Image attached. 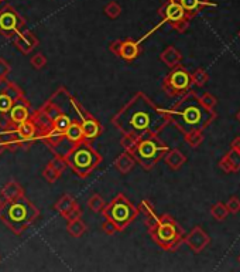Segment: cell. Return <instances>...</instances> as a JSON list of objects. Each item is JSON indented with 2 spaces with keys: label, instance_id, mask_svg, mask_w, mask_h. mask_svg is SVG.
Returning <instances> with one entry per match:
<instances>
[{
  "label": "cell",
  "instance_id": "18",
  "mask_svg": "<svg viewBox=\"0 0 240 272\" xmlns=\"http://www.w3.org/2000/svg\"><path fill=\"white\" fill-rule=\"evenodd\" d=\"M13 43H14L16 48H17L20 53L27 55V54L31 53L35 47L38 45V38H37V35L33 31L27 30L26 27H24L13 38Z\"/></svg>",
  "mask_w": 240,
  "mask_h": 272
},
{
  "label": "cell",
  "instance_id": "45",
  "mask_svg": "<svg viewBox=\"0 0 240 272\" xmlns=\"http://www.w3.org/2000/svg\"><path fill=\"white\" fill-rule=\"evenodd\" d=\"M238 260H239V263H240V255H239V258H238Z\"/></svg>",
  "mask_w": 240,
  "mask_h": 272
},
{
  "label": "cell",
  "instance_id": "3",
  "mask_svg": "<svg viewBox=\"0 0 240 272\" xmlns=\"http://www.w3.org/2000/svg\"><path fill=\"white\" fill-rule=\"evenodd\" d=\"M167 114L170 118V123L178 128L182 133L192 129L205 131L216 119V112L208 111L201 104L199 95L191 89L180 97V99L167 111Z\"/></svg>",
  "mask_w": 240,
  "mask_h": 272
},
{
  "label": "cell",
  "instance_id": "29",
  "mask_svg": "<svg viewBox=\"0 0 240 272\" xmlns=\"http://www.w3.org/2000/svg\"><path fill=\"white\" fill-rule=\"evenodd\" d=\"M191 78H192V85L202 88L209 81V75L204 68H197L194 72H191Z\"/></svg>",
  "mask_w": 240,
  "mask_h": 272
},
{
  "label": "cell",
  "instance_id": "35",
  "mask_svg": "<svg viewBox=\"0 0 240 272\" xmlns=\"http://www.w3.org/2000/svg\"><path fill=\"white\" fill-rule=\"evenodd\" d=\"M30 64L34 70H43L44 67L47 65V57L43 53H37L31 57Z\"/></svg>",
  "mask_w": 240,
  "mask_h": 272
},
{
  "label": "cell",
  "instance_id": "43",
  "mask_svg": "<svg viewBox=\"0 0 240 272\" xmlns=\"http://www.w3.org/2000/svg\"><path fill=\"white\" fill-rule=\"evenodd\" d=\"M1 204H3V200H1V197H0V207H1Z\"/></svg>",
  "mask_w": 240,
  "mask_h": 272
},
{
  "label": "cell",
  "instance_id": "9",
  "mask_svg": "<svg viewBox=\"0 0 240 272\" xmlns=\"http://www.w3.org/2000/svg\"><path fill=\"white\" fill-rule=\"evenodd\" d=\"M0 135L6 143V149L10 152H17L18 149L28 150V148L37 141L38 129L35 123L31 119H28L14 128L3 129Z\"/></svg>",
  "mask_w": 240,
  "mask_h": 272
},
{
  "label": "cell",
  "instance_id": "39",
  "mask_svg": "<svg viewBox=\"0 0 240 272\" xmlns=\"http://www.w3.org/2000/svg\"><path fill=\"white\" fill-rule=\"evenodd\" d=\"M102 231L103 233H106V234H109V236L115 234V233H118V230H116V227H115V224L111 223L109 220H105V221H103Z\"/></svg>",
  "mask_w": 240,
  "mask_h": 272
},
{
  "label": "cell",
  "instance_id": "28",
  "mask_svg": "<svg viewBox=\"0 0 240 272\" xmlns=\"http://www.w3.org/2000/svg\"><path fill=\"white\" fill-rule=\"evenodd\" d=\"M211 216L214 217L216 221H223L229 216V210L226 207V204L222 202L215 203L214 206L211 207Z\"/></svg>",
  "mask_w": 240,
  "mask_h": 272
},
{
  "label": "cell",
  "instance_id": "27",
  "mask_svg": "<svg viewBox=\"0 0 240 272\" xmlns=\"http://www.w3.org/2000/svg\"><path fill=\"white\" fill-rule=\"evenodd\" d=\"M184 139L188 143L192 149H197L199 148V145L204 142V131L201 129H192L184 133Z\"/></svg>",
  "mask_w": 240,
  "mask_h": 272
},
{
  "label": "cell",
  "instance_id": "14",
  "mask_svg": "<svg viewBox=\"0 0 240 272\" xmlns=\"http://www.w3.org/2000/svg\"><path fill=\"white\" fill-rule=\"evenodd\" d=\"M112 54H115L116 57L121 58L123 61L131 62L137 60L141 54V45L140 41H134L131 38H126V40H116L111 44L109 47Z\"/></svg>",
  "mask_w": 240,
  "mask_h": 272
},
{
  "label": "cell",
  "instance_id": "25",
  "mask_svg": "<svg viewBox=\"0 0 240 272\" xmlns=\"http://www.w3.org/2000/svg\"><path fill=\"white\" fill-rule=\"evenodd\" d=\"M138 211H141L143 214H144V223H146L147 229H151L153 226H154L155 223L158 221V214L155 213L154 206L151 204V202H148V200H141V203L138 204Z\"/></svg>",
  "mask_w": 240,
  "mask_h": 272
},
{
  "label": "cell",
  "instance_id": "1",
  "mask_svg": "<svg viewBox=\"0 0 240 272\" xmlns=\"http://www.w3.org/2000/svg\"><path fill=\"white\" fill-rule=\"evenodd\" d=\"M72 119L81 122L86 142H94L102 133L99 121L86 111L77 98L69 94L67 88L60 87L40 109L31 115V121L38 129L37 141L45 143L55 156L65 158L72 149L65 139Z\"/></svg>",
  "mask_w": 240,
  "mask_h": 272
},
{
  "label": "cell",
  "instance_id": "46",
  "mask_svg": "<svg viewBox=\"0 0 240 272\" xmlns=\"http://www.w3.org/2000/svg\"><path fill=\"white\" fill-rule=\"evenodd\" d=\"M239 38H240V31H239Z\"/></svg>",
  "mask_w": 240,
  "mask_h": 272
},
{
  "label": "cell",
  "instance_id": "34",
  "mask_svg": "<svg viewBox=\"0 0 240 272\" xmlns=\"http://www.w3.org/2000/svg\"><path fill=\"white\" fill-rule=\"evenodd\" d=\"M61 175H62V173H60L58 170H55V169L52 166H50V165H47V167L44 169L43 172L44 179H45L48 183H55V182L61 177Z\"/></svg>",
  "mask_w": 240,
  "mask_h": 272
},
{
  "label": "cell",
  "instance_id": "40",
  "mask_svg": "<svg viewBox=\"0 0 240 272\" xmlns=\"http://www.w3.org/2000/svg\"><path fill=\"white\" fill-rule=\"evenodd\" d=\"M231 148L232 149H236L238 152H240V136H236L231 143Z\"/></svg>",
  "mask_w": 240,
  "mask_h": 272
},
{
  "label": "cell",
  "instance_id": "38",
  "mask_svg": "<svg viewBox=\"0 0 240 272\" xmlns=\"http://www.w3.org/2000/svg\"><path fill=\"white\" fill-rule=\"evenodd\" d=\"M11 72V67L10 64L4 58H0V79L7 78Z\"/></svg>",
  "mask_w": 240,
  "mask_h": 272
},
{
  "label": "cell",
  "instance_id": "32",
  "mask_svg": "<svg viewBox=\"0 0 240 272\" xmlns=\"http://www.w3.org/2000/svg\"><path fill=\"white\" fill-rule=\"evenodd\" d=\"M199 101H201V104L205 106L208 111H215V106L218 104V99L211 92H205V94L199 95Z\"/></svg>",
  "mask_w": 240,
  "mask_h": 272
},
{
  "label": "cell",
  "instance_id": "37",
  "mask_svg": "<svg viewBox=\"0 0 240 272\" xmlns=\"http://www.w3.org/2000/svg\"><path fill=\"white\" fill-rule=\"evenodd\" d=\"M225 204H226L229 213H238V211H240V200L239 197H236V196L229 197V200L225 203Z\"/></svg>",
  "mask_w": 240,
  "mask_h": 272
},
{
  "label": "cell",
  "instance_id": "26",
  "mask_svg": "<svg viewBox=\"0 0 240 272\" xmlns=\"http://www.w3.org/2000/svg\"><path fill=\"white\" fill-rule=\"evenodd\" d=\"M67 231H68V234L71 237H82L86 233V224L81 217L75 220H69L68 223H67Z\"/></svg>",
  "mask_w": 240,
  "mask_h": 272
},
{
  "label": "cell",
  "instance_id": "8",
  "mask_svg": "<svg viewBox=\"0 0 240 272\" xmlns=\"http://www.w3.org/2000/svg\"><path fill=\"white\" fill-rule=\"evenodd\" d=\"M168 150L170 148L158 136H146L137 139L131 156L144 170H151L160 160H163Z\"/></svg>",
  "mask_w": 240,
  "mask_h": 272
},
{
  "label": "cell",
  "instance_id": "15",
  "mask_svg": "<svg viewBox=\"0 0 240 272\" xmlns=\"http://www.w3.org/2000/svg\"><path fill=\"white\" fill-rule=\"evenodd\" d=\"M33 106L31 102L27 99L24 95L18 99L17 102L14 104L13 109L10 111L9 115V128H14L20 123L26 122L28 119H31V115H33Z\"/></svg>",
  "mask_w": 240,
  "mask_h": 272
},
{
  "label": "cell",
  "instance_id": "31",
  "mask_svg": "<svg viewBox=\"0 0 240 272\" xmlns=\"http://www.w3.org/2000/svg\"><path fill=\"white\" fill-rule=\"evenodd\" d=\"M103 13H105L109 18L115 20V18H118L120 14H121V6H120L119 3H116V1H109V3L105 6Z\"/></svg>",
  "mask_w": 240,
  "mask_h": 272
},
{
  "label": "cell",
  "instance_id": "16",
  "mask_svg": "<svg viewBox=\"0 0 240 272\" xmlns=\"http://www.w3.org/2000/svg\"><path fill=\"white\" fill-rule=\"evenodd\" d=\"M55 210L58 211L67 221L79 219L82 216V210L78 206L77 200L69 194H64L60 200L55 203Z\"/></svg>",
  "mask_w": 240,
  "mask_h": 272
},
{
  "label": "cell",
  "instance_id": "2",
  "mask_svg": "<svg viewBox=\"0 0 240 272\" xmlns=\"http://www.w3.org/2000/svg\"><path fill=\"white\" fill-rule=\"evenodd\" d=\"M111 122L123 135L140 139L158 136L170 125V118L167 111L155 105L144 92L138 91L112 116Z\"/></svg>",
  "mask_w": 240,
  "mask_h": 272
},
{
  "label": "cell",
  "instance_id": "22",
  "mask_svg": "<svg viewBox=\"0 0 240 272\" xmlns=\"http://www.w3.org/2000/svg\"><path fill=\"white\" fill-rule=\"evenodd\" d=\"M163 160L165 162V165L172 169V170H178L181 167L185 165L187 158L185 155L178 149H170L165 155H164Z\"/></svg>",
  "mask_w": 240,
  "mask_h": 272
},
{
  "label": "cell",
  "instance_id": "11",
  "mask_svg": "<svg viewBox=\"0 0 240 272\" xmlns=\"http://www.w3.org/2000/svg\"><path fill=\"white\" fill-rule=\"evenodd\" d=\"M192 87L191 72L182 65L172 67L171 71L163 79V91L171 98H180L187 94Z\"/></svg>",
  "mask_w": 240,
  "mask_h": 272
},
{
  "label": "cell",
  "instance_id": "21",
  "mask_svg": "<svg viewBox=\"0 0 240 272\" xmlns=\"http://www.w3.org/2000/svg\"><path fill=\"white\" fill-rule=\"evenodd\" d=\"M134 166H136V160H134V158H133L130 153H127V152L120 153L119 156L115 159V162H113V167H115L118 172H120L121 175H127V173H130Z\"/></svg>",
  "mask_w": 240,
  "mask_h": 272
},
{
  "label": "cell",
  "instance_id": "5",
  "mask_svg": "<svg viewBox=\"0 0 240 272\" xmlns=\"http://www.w3.org/2000/svg\"><path fill=\"white\" fill-rule=\"evenodd\" d=\"M64 159L69 169L82 179L92 175L102 162V156L96 152L91 142L86 141L77 143Z\"/></svg>",
  "mask_w": 240,
  "mask_h": 272
},
{
  "label": "cell",
  "instance_id": "44",
  "mask_svg": "<svg viewBox=\"0 0 240 272\" xmlns=\"http://www.w3.org/2000/svg\"><path fill=\"white\" fill-rule=\"evenodd\" d=\"M4 1H6V0H0V4H1V3H4Z\"/></svg>",
  "mask_w": 240,
  "mask_h": 272
},
{
  "label": "cell",
  "instance_id": "30",
  "mask_svg": "<svg viewBox=\"0 0 240 272\" xmlns=\"http://www.w3.org/2000/svg\"><path fill=\"white\" fill-rule=\"evenodd\" d=\"M105 206H106V203H105L101 194L95 193L88 199V207H89V210H92L94 213H102Z\"/></svg>",
  "mask_w": 240,
  "mask_h": 272
},
{
  "label": "cell",
  "instance_id": "36",
  "mask_svg": "<svg viewBox=\"0 0 240 272\" xmlns=\"http://www.w3.org/2000/svg\"><path fill=\"white\" fill-rule=\"evenodd\" d=\"M50 166H52L55 170H58L60 173H62L67 167H68V165H67V162H65V159L61 158V156H55V158L52 159L51 162L48 163Z\"/></svg>",
  "mask_w": 240,
  "mask_h": 272
},
{
  "label": "cell",
  "instance_id": "19",
  "mask_svg": "<svg viewBox=\"0 0 240 272\" xmlns=\"http://www.w3.org/2000/svg\"><path fill=\"white\" fill-rule=\"evenodd\" d=\"M219 169L225 173H236L240 170V152L232 149L219 160Z\"/></svg>",
  "mask_w": 240,
  "mask_h": 272
},
{
  "label": "cell",
  "instance_id": "12",
  "mask_svg": "<svg viewBox=\"0 0 240 272\" xmlns=\"http://www.w3.org/2000/svg\"><path fill=\"white\" fill-rule=\"evenodd\" d=\"M158 16L178 33H185L188 30L191 17L177 0H167L158 10Z\"/></svg>",
  "mask_w": 240,
  "mask_h": 272
},
{
  "label": "cell",
  "instance_id": "4",
  "mask_svg": "<svg viewBox=\"0 0 240 272\" xmlns=\"http://www.w3.org/2000/svg\"><path fill=\"white\" fill-rule=\"evenodd\" d=\"M38 217L40 210L24 194L13 200H4L0 207V220L16 236H21Z\"/></svg>",
  "mask_w": 240,
  "mask_h": 272
},
{
  "label": "cell",
  "instance_id": "24",
  "mask_svg": "<svg viewBox=\"0 0 240 272\" xmlns=\"http://www.w3.org/2000/svg\"><path fill=\"white\" fill-rule=\"evenodd\" d=\"M23 194H24V189L16 180L7 182L0 190V196L4 200H13V199H17L20 196H23Z\"/></svg>",
  "mask_w": 240,
  "mask_h": 272
},
{
  "label": "cell",
  "instance_id": "33",
  "mask_svg": "<svg viewBox=\"0 0 240 272\" xmlns=\"http://www.w3.org/2000/svg\"><path fill=\"white\" fill-rule=\"evenodd\" d=\"M137 143V138H133V136H129V135H123L121 141H120V145L121 148L124 149V152H127L131 155V152L134 150V146Z\"/></svg>",
  "mask_w": 240,
  "mask_h": 272
},
{
  "label": "cell",
  "instance_id": "17",
  "mask_svg": "<svg viewBox=\"0 0 240 272\" xmlns=\"http://www.w3.org/2000/svg\"><path fill=\"white\" fill-rule=\"evenodd\" d=\"M209 241H211V240H209V236H208L205 231H204V229L199 227V226H195V227L191 230L188 234L184 237V243H185V244L191 248V251H194L195 254L201 253V251H204V248L209 244Z\"/></svg>",
  "mask_w": 240,
  "mask_h": 272
},
{
  "label": "cell",
  "instance_id": "13",
  "mask_svg": "<svg viewBox=\"0 0 240 272\" xmlns=\"http://www.w3.org/2000/svg\"><path fill=\"white\" fill-rule=\"evenodd\" d=\"M26 27V20L20 16L13 6L6 4L0 10V35L6 38H14L21 28Z\"/></svg>",
  "mask_w": 240,
  "mask_h": 272
},
{
  "label": "cell",
  "instance_id": "23",
  "mask_svg": "<svg viewBox=\"0 0 240 272\" xmlns=\"http://www.w3.org/2000/svg\"><path fill=\"white\" fill-rule=\"evenodd\" d=\"M160 60L167 65V67H175V65H180L182 61V54L178 48H175L174 45H168L163 53L160 54Z\"/></svg>",
  "mask_w": 240,
  "mask_h": 272
},
{
  "label": "cell",
  "instance_id": "10",
  "mask_svg": "<svg viewBox=\"0 0 240 272\" xmlns=\"http://www.w3.org/2000/svg\"><path fill=\"white\" fill-rule=\"evenodd\" d=\"M24 95L23 89L13 81L0 79V129L9 128V115L14 104Z\"/></svg>",
  "mask_w": 240,
  "mask_h": 272
},
{
  "label": "cell",
  "instance_id": "7",
  "mask_svg": "<svg viewBox=\"0 0 240 272\" xmlns=\"http://www.w3.org/2000/svg\"><path fill=\"white\" fill-rule=\"evenodd\" d=\"M103 217L115 224L118 233L126 230L138 216V207L130 202L124 194H118L103 207Z\"/></svg>",
  "mask_w": 240,
  "mask_h": 272
},
{
  "label": "cell",
  "instance_id": "20",
  "mask_svg": "<svg viewBox=\"0 0 240 272\" xmlns=\"http://www.w3.org/2000/svg\"><path fill=\"white\" fill-rule=\"evenodd\" d=\"M182 6V9L185 10V13L188 14L189 17H195L201 11L206 7H212L215 6V3L209 1V0H177Z\"/></svg>",
  "mask_w": 240,
  "mask_h": 272
},
{
  "label": "cell",
  "instance_id": "41",
  "mask_svg": "<svg viewBox=\"0 0 240 272\" xmlns=\"http://www.w3.org/2000/svg\"><path fill=\"white\" fill-rule=\"evenodd\" d=\"M6 143H4V141H3V138H1V135H0V156L6 152Z\"/></svg>",
  "mask_w": 240,
  "mask_h": 272
},
{
  "label": "cell",
  "instance_id": "42",
  "mask_svg": "<svg viewBox=\"0 0 240 272\" xmlns=\"http://www.w3.org/2000/svg\"><path fill=\"white\" fill-rule=\"evenodd\" d=\"M235 116H236V119H238V122L240 123V109H239V111H238V112H236V115H235Z\"/></svg>",
  "mask_w": 240,
  "mask_h": 272
},
{
  "label": "cell",
  "instance_id": "6",
  "mask_svg": "<svg viewBox=\"0 0 240 272\" xmlns=\"http://www.w3.org/2000/svg\"><path fill=\"white\" fill-rule=\"evenodd\" d=\"M148 233L157 246L170 253L175 251L182 244L185 237L184 230L170 214L160 216L158 221L151 229H148Z\"/></svg>",
  "mask_w": 240,
  "mask_h": 272
}]
</instances>
